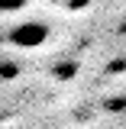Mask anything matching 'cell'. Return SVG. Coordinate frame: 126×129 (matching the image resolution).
I'll return each instance as SVG.
<instances>
[{
  "label": "cell",
  "mask_w": 126,
  "mask_h": 129,
  "mask_svg": "<svg viewBox=\"0 0 126 129\" xmlns=\"http://www.w3.org/2000/svg\"><path fill=\"white\" fill-rule=\"evenodd\" d=\"M48 39V26L45 23H19L10 29V42L19 48H39Z\"/></svg>",
  "instance_id": "6da1fadb"
},
{
  "label": "cell",
  "mask_w": 126,
  "mask_h": 129,
  "mask_svg": "<svg viewBox=\"0 0 126 129\" xmlns=\"http://www.w3.org/2000/svg\"><path fill=\"white\" fill-rule=\"evenodd\" d=\"M29 0H0V13H13V10H23Z\"/></svg>",
  "instance_id": "7a4b0ae2"
},
{
  "label": "cell",
  "mask_w": 126,
  "mask_h": 129,
  "mask_svg": "<svg viewBox=\"0 0 126 129\" xmlns=\"http://www.w3.org/2000/svg\"><path fill=\"white\" fill-rule=\"evenodd\" d=\"M87 3H91V0H65L68 10H81V7H87Z\"/></svg>",
  "instance_id": "3957f363"
}]
</instances>
